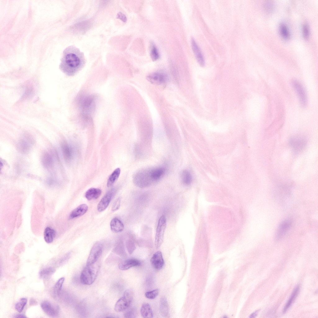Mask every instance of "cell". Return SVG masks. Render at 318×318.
Listing matches in <instances>:
<instances>
[{
  "label": "cell",
  "mask_w": 318,
  "mask_h": 318,
  "mask_svg": "<svg viewBox=\"0 0 318 318\" xmlns=\"http://www.w3.org/2000/svg\"><path fill=\"white\" fill-rule=\"evenodd\" d=\"M86 62L84 53L77 47L70 46L63 52L60 67L66 74L72 75L80 70Z\"/></svg>",
  "instance_id": "1"
},
{
  "label": "cell",
  "mask_w": 318,
  "mask_h": 318,
  "mask_svg": "<svg viewBox=\"0 0 318 318\" xmlns=\"http://www.w3.org/2000/svg\"><path fill=\"white\" fill-rule=\"evenodd\" d=\"M96 98L93 95H83L79 97L77 101L83 118L89 120L94 110Z\"/></svg>",
  "instance_id": "2"
},
{
  "label": "cell",
  "mask_w": 318,
  "mask_h": 318,
  "mask_svg": "<svg viewBox=\"0 0 318 318\" xmlns=\"http://www.w3.org/2000/svg\"><path fill=\"white\" fill-rule=\"evenodd\" d=\"M99 267L98 262L92 264H86L80 276V280L82 283L87 285L92 284L97 278Z\"/></svg>",
  "instance_id": "3"
},
{
  "label": "cell",
  "mask_w": 318,
  "mask_h": 318,
  "mask_svg": "<svg viewBox=\"0 0 318 318\" xmlns=\"http://www.w3.org/2000/svg\"><path fill=\"white\" fill-rule=\"evenodd\" d=\"M133 181L136 186L141 188L150 186L154 182L151 175V169H143L137 172L134 176Z\"/></svg>",
  "instance_id": "4"
},
{
  "label": "cell",
  "mask_w": 318,
  "mask_h": 318,
  "mask_svg": "<svg viewBox=\"0 0 318 318\" xmlns=\"http://www.w3.org/2000/svg\"><path fill=\"white\" fill-rule=\"evenodd\" d=\"M133 297V293L130 289L125 291L123 296L116 302L114 309L116 311L119 312L127 309L131 304Z\"/></svg>",
  "instance_id": "5"
},
{
  "label": "cell",
  "mask_w": 318,
  "mask_h": 318,
  "mask_svg": "<svg viewBox=\"0 0 318 318\" xmlns=\"http://www.w3.org/2000/svg\"><path fill=\"white\" fill-rule=\"evenodd\" d=\"M166 226V220L164 215L161 216L159 219L155 237V244L156 248L161 245L163 240L165 231Z\"/></svg>",
  "instance_id": "6"
},
{
  "label": "cell",
  "mask_w": 318,
  "mask_h": 318,
  "mask_svg": "<svg viewBox=\"0 0 318 318\" xmlns=\"http://www.w3.org/2000/svg\"><path fill=\"white\" fill-rule=\"evenodd\" d=\"M102 244L99 242L96 243L90 250L86 264H92L98 262V259L102 254Z\"/></svg>",
  "instance_id": "7"
},
{
  "label": "cell",
  "mask_w": 318,
  "mask_h": 318,
  "mask_svg": "<svg viewBox=\"0 0 318 318\" xmlns=\"http://www.w3.org/2000/svg\"><path fill=\"white\" fill-rule=\"evenodd\" d=\"M292 84L298 96L301 105L303 107L305 106L307 103V97L303 86L296 80H293Z\"/></svg>",
  "instance_id": "8"
},
{
  "label": "cell",
  "mask_w": 318,
  "mask_h": 318,
  "mask_svg": "<svg viewBox=\"0 0 318 318\" xmlns=\"http://www.w3.org/2000/svg\"><path fill=\"white\" fill-rule=\"evenodd\" d=\"M41 307L44 312L50 316H57L59 313V306L48 301H43L41 304Z\"/></svg>",
  "instance_id": "9"
},
{
  "label": "cell",
  "mask_w": 318,
  "mask_h": 318,
  "mask_svg": "<svg viewBox=\"0 0 318 318\" xmlns=\"http://www.w3.org/2000/svg\"><path fill=\"white\" fill-rule=\"evenodd\" d=\"M147 79L153 84L159 85L166 82L167 76L163 72H156L149 74L147 77Z\"/></svg>",
  "instance_id": "10"
},
{
  "label": "cell",
  "mask_w": 318,
  "mask_h": 318,
  "mask_svg": "<svg viewBox=\"0 0 318 318\" xmlns=\"http://www.w3.org/2000/svg\"><path fill=\"white\" fill-rule=\"evenodd\" d=\"M115 192L116 189L112 188L102 197L97 206V210L99 211H102L107 207Z\"/></svg>",
  "instance_id": "11"
},
{
  "label": "cell",
  "mask_w": 318,
  "mask_h": 318,
  "mask_svg": "<svg viewBox=\"0 0 318 318\" xmlns=\"http://www.w3.org/2000/svg\"><path fill=\"white\" fill-rule=\"evenodd\" d=\"M289 144L294 151L298 152L302 151L305 146L306 142L305 139L298 136H295L291 138Z\"/></svg>",
  "instance_id": "12"
},
{
  "label": "cell",
  "mask_w": 318,
  "mask_h": 318,
  "mask_svg": "<svg viewBox=\"0 0 318 318\" xmlns=\"http://www.w3.org/2000/svg\"><path fill=\"white\" fill-rule=\"evenodd\" d=\"M291 224V221L289 220H285L280 223L276 232V240H279L284 236L289 229Z\"/></svg>",
  "instance_id": "13"
},
{
  "label": "cell",
  "mask_w": 318,
  "mask_h": 318,
  "mask_svg": "<svg viewBox=\"0 0 318 318\" xmlns=\"http://www.w3.org/2000/svg\"><path fill=\"white\" fill-rule=\"evenodd\" d=\"M150 262L154 269L157 270L161 269L164 263L161 252L158 251L155 252L152 257Z\"/></svg>",
  "instance_id": "14"
},
{
  "label": "cell",
  "mask_w": 318,
  "mask_h": 318,
  "mask_svg": "<svg viewBox=\"0 0 318 318\" xmlns=\"http://www.w3.org/2000/svg\"><path fill=\"white\" fill-rule=\"evenodd\" d=\"M192 48L199 64L202 66L205 64V59L202 52L195 39L192 38L191 39Z\"/></svg>",
  "instance_id": "15"
},
{
  "label": "cell",
  "mask_w": 318,
  "mask_h": 318,
  "mask_svg": "<svg viewBox=\"0 0 318 318\" xmlns=\"http://www.w3.org/2000/svg\"><path fill=\"white\" fill-rule=\"evenodd\" d=\"M141 265L140 262L137 259H129L120 262L118 266L119 269L121 270H127L132 267L138 266Z\"/></svg>",
  "instance_id": "16"
},
{
  "label": "cell",
  "mask_w": 318,
  "mask_h": 318,
  "mask_svg": "<svg viewBox=\"0 0 318 318\" xmlns=\"http://www.w3.org/2000/svg\"><path fill=\"white\" fill-rule=\"evenodd\" d=\"M61 150L63 157L65 161L67 162L70 161L73 157V150L72 148L67 143H63L61 144Z\"/></svg>",
  "instance_id": "17"
},
{
  "label": "cell",
  "mask_w": 318,
  "mask_h": 318,
  "mask_svg": "<svg viewBox=\"0 0 318 318\" xmlns=\"http://www.w3.org/2000/svg\"><path fill=\"white\" fill-rule=\"evenodd\" d=\"M88 209V206L86 204H83L80 205L70 212L69 218L71 219L80 216L84 214Z\"/></svg>",
  "instance_id": "18"
},
{
  "label": "cell",
  "mask_w": 318,
  "mask_h": 318,
  "mask_svg": "<svg viewBox=\"0 0 318 318\" xmlns=\"http://www.w3.org/2000/svg\"><path fill=\"white\" fill-rule=\"evenodd\" d=\"M110 225L111 231L115 233L121 232L124 228L123 223L116 217H115L112 219L110 222Z\"/></svg>",
  "instance_id": "19"
},
{
  "label": "cell",
  "mask_w": 318,
  "mask_h": 318,
  "mask_svg": "<svg viewBox=\"0 0 318 318\" xmlns=\"http://www.w3.org/2000/svg\"><path fill=\"white\" fill-rule=\"evenodd\" d=\"M102 191L98 188H92L89 189L85 193V197L88 200L96 199L101 195Z\"/></svg>",
  "instance_id": "20"
},
{
  "label": "cell",
  "mask_w": 318,
  "mask_h": 318,
  "mask_svg": "<svg viewBox=\"0 0 318 318\" xmlns=\"http://www.w3.org/2000/svg\"><path fill=\"white\" fill-rule=\"evenodd\" d=\"M140 313L143 318H151L153 317V313L150 305L148 303H143L141 307Z\"/></svg>",
  "instance_id": "21"
},
{
  "label": "cell",
  "mask_w": 318,
  "mask_h": 318,
  "mask_svg": "<svg viewBox=\"0 0 318 318\" xmlns=\"http://www.w3.org/2000/svg\"><path fill=\"white\" fill-rule=\"evenodd\" d=\"M159 310L161 315L164 317L168 316L169 312L168 303L166 298L162 297L160 299Z\"/></svg>",
  "instance_id": "22"
},
{
  "label": "cell",
  "mask_w": 318,
  "mask_h": 318,
  "mask_svg": "<svg viewBox=\"0 0 318 318\" xmlns=\"http://www.w3.org/2000/svg\"><path fill=\"white\" fill-rule=\"evenodd\" d=\"M56 232L52 228L48 227L44 229V238L45 241L48 243H52L55 236Z\"/></svg>",
  "instance_id": "23"
},
{
  "label": "cell",
  "mask_w": 318,
  "mask_h": 318,
  "mask_svg": "<svg viewBox=\"0 0 318 318\" xmlns=\"http://www.w3.org/2000/svg\"><path fill=\"white\" fill-rule=\"evenodd\" d=\"M299 290L300 286L299 285H298L293 291L290 297L284 306L283 311V312L284 313L286 312L288 309L292 304L293 302L296 298L299 291Z\"/></svg>",
  "instance_id": "24"
},
{
  "label": "cell",
  "mask_w": 318,
  "mask_h": 318,
  "mask_svg": "<svg viewBox=\"0 0 318 318\" xmlns=\"http://www.w3.org/2000/svg\"><path fill=\"white\" fill-rule=\"evenodd\" d=\"M165 169L163 167H159L151 169V175L154 181L159 179L163 175Z\"/></svg>",
  "instance_id": "25"
},
{
  "label": "cell",
  "mask_w": 318,
  "mask_h": 318,
  "mask_svg": "<svg viewBox=\"0 0 318 318\" xmlns=\"http://www.w3.org/2000/svg\"><path fill=\"white\" fill-rule=\"evenodd\" d=\"M42 162L43 166L47 168L51 167L53 164L52 158L48 152H45L43 154Z\"/></svg>",
  "instance_id": "26"
},
{
  "label": "cell",
  "mask_w": 318,
  "mask_h": 318,
  "mask_svg": "<svg viewBox=\"0 0 318 318\" xmlns=\"http://www.w3.org/2000/svg\"><path fill=\"white\" fill-rule=\"evenodd\" d=\"M120 172V170L119 168L116 169L113 172L107 180V185L108 187L111 186L114 183L118 178Z\"/></svg>",
  "instance_id": "27"
},
{
  "label": "cell",
  "mask_w": 318,
  "mask_h": 318,
  "mask_svg": "<svg viewBox=\"0 0 318 318\" xmlns=\"http://www.w3.org/2000/svg\"><path fill=\"white\" fill-rule=\"evenodd\" d=\"M55 271V269L51 267H48L43 269L40 271L39 276L42 279H47L51 276Z\"/></svg>",
  "instance_id": "28"
},
{
  "label": "cell",
  "mask_w": 318,
  "mask_h": 318,
  "mask_svg": "<svg viewBox=\"0 0 318 318\" xmlns=\"http://www.w3.org/2000/svg\"><path fill=\"white\" fill-rule=\"evenodd\" d=\"M181 179L183 183L185 185L190 184L192 181V176L189 171L185 170L181 173Z\"/></svg>",
  "instance_id": "29"
},
{
  "label": "cell",
  "mask_w": 318,
  "mask_h": 318,
  "mask_svg": "<svg viewBox=\"0 0 318 318\" xmlns=\"http://www.w3.org/2000/svg\"><path fill=\"white\" fill-rule=\"evenodd\" d=\"M64 280V278H61L56 283L53 288V293L54 296H58L59 295Z\"/></svg>",
  "instance_id": "30"
},
{
  "label": "cell",
  "mask_w": 318,
  "mask_h": 318,
  "mask_svg": "<svg viewBox=\"0 0 318 318\" xmlns=\"http://www.w3.org/2000/svg\"><path fill=\"white\" fill-rule=\"evenodd\" d=\"M18 147L19 151L23 153H27L30 149L29 145L27 142L23 140L19 142Z\"/></svg>",
  "instance_id": "31"
},
{
  "label": "cell",
  "mask_w": 318,
  "mask_h": 318,
  "mask_svg": "<svg viewBox=\"0 0 318 318\" xmlns=\"http://www.w3.org/2000/svg\"><path fill=\"white\" fill-rule=\"evenodd\" d=\"M27 302V299L25 298H22L17 302L15 305V308L19 312H21L23 310Z\"/></svg>",
  "instance_id": "32"
},
{
  "label": "cell",
  "mask_w": 318,
  "mask_h": 318,
  "mask_svg": "<svg viewBox=\"0 0 318 318\" xmlns=\"http://www.w3.org/2000/svg\"><path fill=\"white\" fill-rule=\"evenodd\" d=\"M150 57L153 61L157 60L159 57V54L156 47L154 44H152L150 52Z\"/></svg>",
  "instance_id": "33"
},
{
  "label": "cell",
  "mask_w": 318,
  "mask_h": 318,
  "mask_svg": "<svg viewBox=\"0 0 318 318\" xmlns=\"http://www.w3.org/2000/svg\"><path fill=\"white\" fill-rule=\"evenodd\" d=\"M280 31L282 36L285 39H288L290 36L289 33L286 26L282 24L279 27Z\"/></svg>",
  "instance_id": "34"
},
{
  "label": "cell",
  "mask_w": 318,
  "mask_h": 318,
  "mask_svg": "<svg viewBox=\"0 0 318 318\" xmlns=\"http://www.w3.org/2000/svg\"><path fill=\"white\" fill-rule=\"evenodd\" d=\"M137 312L136 309L134 307L131 308L125 312L124 316L126 318H134L136 316Z\"/></svg>",
  "instance_id": "35"
},
{
  "label": "cell",
  "mask_w": 318,
  "mask_h": 318,
  "mask_svg": "<svg viewBox=\"0 0 318 318\" xmlns=\"http://www.w3.org/2000/svg\"><path fill=\"white\" fill-rule=\"evenodd\" d=\"M159 290L155 289L152 291L146 292L145 294V297L149 299H153L155 298L158 294Z\"/></svg>",
  "instance_id": "36"
},
{
  "label": "cell",
  "mask_w": 318,
  "mask_h": 318,
  "mask_svg": "<svg viewBox=\"0 0 318 318\" xmlns=\"http://www.w3.org/2000/svg\"><path fill=\"white\" fill-rule=\"evenodd\" d=\"M263 7L265 10L269 12L272 11L274 8L273 3L269 1L266 2L264 3Z\"/></svg>",
  "instance_id": "37"
},
{
  "label": "cell",
  "mask_w": 318,
  "mask_h": 318,
  "mask_svg": "<svg viewBox=\"0 0 318 318\" xmlns=\"http://www.w3.org/2000/svg\"><path fill=\"white\" fill-rule=\"evenodd\" d=\"M126 247L129 253L131 254L134 250L135 247L134 244L131 241H128L126 244Z\"/></svg>",
  "instance_id": "38"
},
{
  "label": "cell",
  "mask_w": 318,
  "mask_h": 318,
  "mask_svg": "<svg viewBox=\"0 0 318 318\" xmlns=\"http://www.w3.org/2000/svg\"><path fill=\"white\" fill-rule=\"evenodd\" d=\"M303 35L304 38L307 39L308 38L309 35V31L308 27L306 24L303 25L302 28Z\"/></svg>",
  "instance_id": "39"
},
{
  "label": "cell",
  "mask_w": 318,
  "mask_h": 318,
  "mask_svg": "<svg viewBox=\"0 0 318 318\" xmlns=\"http://www.w3.org/2000/svg\"><path fill=\"white\" fill-rule=\"evenodd\" d=\"M120 204V199L119 198L117 199L114 202L112 207V211H116L119 208Z\"/></svg>",
  "instance_id": "40"
},
{
  "label": "cell",
  "mask_w": 318,
  "mask_h": 318,
  "mask_svg": "<svg viewBox=\"0 0 318 318\" xmlns=\"http://www.w3.org/2000/svg\"><path fill=\"white\" fill-rule=\"evenodd\" d=\"M259 310L256 311L255 312L252 314L249 317L250 318H254L257 315Z\"/></svg>",
  "instance_id": "41"
},
{
  "label": "cell",
  "mask_w": 318,
  "mask_h": 318,
  "mask_svg": "<svg viewBox=\"0 0 318 318\" xmlns=\"http://www.w3.org/2000/svg\"><path fill=\"white\" fill-rule=\"evenodd\" d=\"M14 317L15 318H26V317L24 315L21 314H18L15 315L14 316Z\"/></svg>",
  "instance_id": "42"
}]
</instances>
